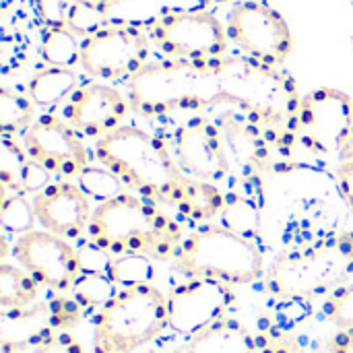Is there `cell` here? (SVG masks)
<instances>
[{
	"label": "cell",
	"instance_id": "1",
	"mask_svg": "<svg viewBox=\"0 0 353 353\" xmlns=\"http://www.w3.org/2000/svg\"><path fill=\"white\" fill-rule=\"evenodd\" d=\"M126 97L132 112L145 120L182 112L238 110L265 130L273 149L290 153L298 145L296 122L302 97L296 79L250 56L149 62L128 81Z\"/></svg>",
	"mask_w": 353,
	"mask_h": 353
},
{
	"label": "cell",
	"instance_id": "2",
	"mask_svg": "<svg viewBox=\"0 0 353 353\" xmlns=\"http://www.w3.org/2000/svg\"><path fill=\"white\" fill-rule=\"evenodd\" d=\"M95 159L110 170L128 192L139 194L188 221L203 223L225 211V194L213 182L190 178L176 161L170 145L137 126L124 124L95 141Z\"/></svg>",
	"mask_w": 353,
	"mask_h": 353
},
{
	"label": "cell",
	"instance_id": "3",
	"mask_svg": "<svg viewBox=\"0 0 353 353\" xmlns=\"http://www.w3.org/2000/svg\"><path fill=\"white\" fill-rule=\"evenodd\" d=\"M87 238L91 248L108 259L141 254L157 263H174L186 240L178 219L128 190L93 209Z\"/></svg>",
	"mask_w": 353,
	"mask_h": 353
},
{
	"label": "cell",
	"instance_id": "4",
	"mask_svg": "<svg viewBox=\"0 0 353 353\" xmlns=\"http://www.w3.org/2000/svg\"><path fill=\"white\" fill-rule=\"evenodd\" d=\"M174 269L188 279H217L248 285L263 277L265 261L259 246L228 225H201L186 236Z\"/></svg>",
	"mask_w": 353,
	"mask_h": 353
},
{
	"label": "cell",
	"instance_id": "5",
	"mask_svg": "<svg viewBox=\"0 0 353 353\" xmlns=\"http://www.w3.org/2000/svg\"><path fill=\"white\" fill-rule=\"evenodd\" d=\"M353 275V234L335 236L279 256L265 275L267 290L290 302L335 292Z\"/></svg>",
	"mask_w": 353,
	"mask_h": 353
},
{
	"label": "cell",
	"instance_id": "6",
	"mask_svg": "<svg viewBox=\"0 0 353 353\" xmlns=\"http://www.w3.org/2000/svg\"><path fill=\"white\" fill-rule=\"evenodd\" d=\"M168 329V300L155 285L122 288L93 316V353H137Z\"/></svg>",
	"mask_w": 353,
	"mask_h": 353
},
{
	"label": "cell",
	"instance_id": "7",
	"mask_svg": "<svg viewBox=\"0 0 353 353\" xmlns=\"http://www.w3.org/2000/svg\"><path fill=\"white\" fill-rule=\"evenodd\" d=\"M151 43L168 60H213L228 56L230 35L225 25L203 8H163L147 21Z\"/></svg>",
	"mask_w": 353,
	"mask_h": 353
},
{
	"label": "cell",
	"instance_id": "8",
	"mask_svg": "<svg viewBox=\"0 0 353 353\" xmlns=\"http://www.w3.org/2000/svg\"><path fill=\"white\" fill-rule=\"evenodd\" d=\"M296 141L314 155L337 157L341 161L353 147L352 95L331 87L304 95L298 110Z\"/></svg>",
	"mask_w": 353,
	"mask_h": 353
},
{
	"label": "cell",
	"instance_id": "9",
	"mask_svg": "<svg viewBox=\"0 0 353 353\" xmlns=\"http://www.w3.org/2000/svg\"><path fill=\"white\" fill-rule=\"evenodd\" d=\"M151 46L147 31L137 23L110 21L83 39L81 68L97 81H130L149 64Z\"/></svg>",
	"mask_w": 353,
	"mask_h": 353
},
{
	"label": "cell",
	"instance_id": "10",
	"mask_svg": "<svg viewBox=\"0 0 353 353\" xmlns=\"http://www.w3.org/2000/svg\"><path fill=\"white\" fill-rule=\"evenodd\" d=\"M230 41L244 56L263 64L283 68L292 50L294 35L288 19L265 0H242L232 6L225 23Z\"/></svg>",
	"mask_w": 353,
	"mask_h": 353
},
{
	"label": "cell",
	"instance_id": "11",
	"mask_svg": "<svg viewBox=\"0 0 353 353\" xmlns=\"http://www.w3.org/2000/svg\"><path fill=\"white\" fill-rule=\"evenodd\" d=\"M12 256L41 288L58 294L70 292L85 269L81 252L46 230H31L14 238Z\"/></svg>",
	"mask_w": 353,
	"mask_h": 353
},
{
	"label": "cell",
	"instance_id": "12",
	"mask_svg": "<svg viewBox=\"0 0 353 353\" xmlns=\"http://www.w3.org/2000/svg\"><path fill=\"white\" fill-rule=\"evenodd\" d=\"M168 329L184 339L225 321L236 294L232 285L217 279H188L168 296Z\"/></svg>",
	"mask_w": 353,
	"mask_h": 353
},
{
	"label": "cell",
	"instance_id": "13",
	"mask_svg": "<svg viewBox=\"0 0 353 353\" xmlns=\"http://www.w3.org/2000/svg\"><path fill=\"white\" fill-rule=\"evenodd\" d=\"M23 147L31 161L52 176L79 178L89 165V151L83 137L54 112H43L23 134Z\"/></svg>",
	"mask_w": 353,
	"mask_h": 353
},
{
	"label": "cell",
	"instance_id": "14",
	"mask_svg": "<svg viewBox=\"0 0 353 353\" xmlns=\"http://www.w3.org/2000/svg\"><path fill=\"white\" fill-rule=\"evenodd\" d=\"M168 145L190 178L215 184L232 176L219 126L209 114H196L178 124Z\"/></svg>",
	"mask_w": 353,
	"mask_h": 353
},
{
	"label": "cell",
	"instance_id": "15",
	"mask_svg": "<svg viewBox=\"0 0 353 353\" xmlns=\"http://www.w3.org/2000/svg\"><path fill=\"white\" fill-rule=\"evenodd\" d=\"M130 101L116 87L83 83L62 105V118L87 139H103L124 126Z\"/></svg>",
	"mask_w": 353,
	"mask_h": 353
},
{
	"label": "cell",
	"instance_id": "16",
	"mask_svg": "<svg viewBox=\"0 0 353 353\" xmlns=\"http://www.w3.org/2000/svg\"><path fill=\"white\" fill-rule=\"evenodd\" d=\"M219 126L225 157L234 178L248 182L271 163V141L265 130L238 110H221L213 116Z\"/></svg>",
	"mask_w": 353,
	"mask_h": 353
},
{
	"label": "cell",
	"instance_id": "17",
	"mask_svg": "<svg viewBox=\"0 0 353 353\" xmlns=\"http://www.w3.org/2000/svg\"><path fill=\"white\" fill-rule=\"evenodd\" d=\"M33 209L41 230L64 240L81 238L91 223V199L70 182H52L46 190L33 196Z\"/></svg>",
	"mask_w": 353,
	"mask_h": 353
},
{
	"label": "cell",
	"instance_id": "18",
	"mask_svg": "<svg viewBox=\"0 0 353 353\" xmlns=\"http://www.w3.org/2000/svg\"><path fill=\"white\" fill-rule=\"evenodd\" d=\"M256 341L248 329L234 321L225 319L217 325L201 331L199 335L186 339V343L176 353H256Z\"/></svg>",
	"mask_w": 353,
	"mask_h": 353
},
{
	"label": "cell",
	"instance_id": "19",
	"mask_svg": "<svg viewBox=\"0 0 353 353\" xmlns=\"http://www.w3.org/2000/svg\"><path fill=\"white\" fill-rule=\"evenodd\" d=\"M81 87V79L74 68L62 66H41L27 81V95L35 108L43 112H54L58 105H64L72 93Z\"/></svg>",
	"mask_w": 353,
	"mask_h": 353
},
{
	"label": "cell",
	"instance_id": "20",
	"mask_svg": "<svg viewBox=\"0 0 353 353\" xmlns=\"http://www.w3.org/2000/svg\"><path fill=\"white\" fill-rule=\"evenodd\" d=\"M39 283L19 265L0 267V306L2 312H17L35 306Z\"/></svg>",
	"mask_w": 353,
	"mask_h": 353
},
{
	"label": "cell",
	"instance_id": "21",
	"mask_svg": "<svg viewBox=\"0 0 353 353\" xmlns=\"http://www.w3.org/2000/svg\"><path fill=\"white\" fill-rule=\"evenodd\" d=\"M39 54L46 66L77 68L81 66L83 39L68 27H43Z\"/></svg>",
	"mask_w": 353,
	"mask_h": 353
},
{
	"label": "cell",
	"instance_id": "22",
	"mask_svg": "<svg viewBox=\"0 0 353 353\" xmlns=\"http://www.w3.org/2000/svg\"><path fill=\"white\" fill-rule=\"evenodd\" d=\"M35 116V103L31 97L14 87H0V132L2 137H19L25 134Z\"/></svg>",
	"mask_w": 353,
	"mask_h": 353
},
{
	"label": "cell",
	"instance_id": "23",
	"mask_svg": "<svg viewBox=\"0 0 353 353\" xmlns=\"http://www.w3.org/2000/svg\"><path fill=\"white\" fill-rule=\"evenodd\" d=\"M103 273L118 285V288H139V285H153L157 271L155 261L141 254L128 256H112L105 261Z\"/></svg>",
	"mask_w": 353,
	"mask_h": 353
},
{
	"label": "cell",
	"instance_id": "24",
	"mask_svg": "<svg viewBox=\"0 0 353 353\" xmlns=\"http://www.w3.org/2000/svg\"><path fill=\"white\" fill-rule=\"evenodd\" d=\"M118 285L99 271H83L79 279L74 281L70 294L72 300L83 308V310H99L103 308L116 294Z\"/></svg>",
	"mask_w": 353,
	"mask_h": 353
},
{
	"label": "cell",
	"instance_id": "25",
	"mask_svg": "<svg viewBox=\"0 0 353 353\" xmlns=\"http://www.w3.org/2000/svg\"><path fill=\"white\" fill-rule=\"evenodd\" d=\"M31 159L23 145L17 143L12 137H2V149H0V182H2V194L19 192L23 194V182Z\"/></svg>",
	"mask_w": 353,
	"mask_h": 353
},
{
	"label": "cell",
	"instance_id": "26",
	"mask_svg": "<svg viewBox=\"0 0 353 353\" xmlns=\"http://www.w3.org/2000/svg\"><path fill=\"white\" fill-rule=\"evenodd\" d=\"M112 4L103 0H74L68 12L66 27L81 39L91 37L105 25H110Z\"/></svg>",
	"mask_w": 353,
	"mask_h": 353
},
{
	"label": "cell",
	"instance_id": "27",
	"mask_svg": "<svg viewBox=\"0 0 353 353\" xmlns=\"http://www.w3.org/2000/svg\"><path fill=\"white\" fill-rule=\"evenodd\" d=\"M325 316L339 329L341 352H350L353 347V283L337 288L325 302Z\"/></svg>",
	"mask_w": 353,
	"mask_h": 353
},
{
	"label": "cell",
	"instance_id": "28",
	"mask_svg": "<svg viewBox=\"0 0 353 353\" xmlns=\"http://www.w3.org/2000/svg\"><path fill=\"white\" fill-rule=\"evenodd\" d=\"M37 217H35V209L33 203H29L25 199V194L19 192H10V194H2V207H0V225L4 230V234H10L14 238L35 230Z\"/></svg>",
	"mask_w": 353,
	"mask_h": 353
},
{
	"label": "cell",
	"instance_id": "29",
	"mask_svg": "<svg viewBox=\"0 0 353 353\" xmlns=\"http://www.w3.org/2000/svg\"><path fill=\"white\" fill-rule=\"evenodd\" d=\"M79 188L89 196V199H95L97 205L99 203H105L118 194H122L126 188L124 184L110 172L105 170L103 165H89L79 178Z\"/></svg>",
	"mask_w": 353,
	"mask_h": 353
},
{
	"label": "cell",
	"instance_id": "30",
	"mask_svg": "<svg viewBox=\"0 0 353 353\" xmlns=\"http://www.w3.org/2000/svg\"><path fill=\"white\" fill-rule=\"evenodd\" d=\"M31 353H87L83 343L68 331H56L31 345Z\"/></svg>",
	"mask_w": 353,
	"mask_h": 353
},
{
	"label": "cell",
	"instance_id": "31",
	"mask_svg": "<svg viewBox=\"0 0 353 353\" xmlns=\"http://www.w3.org/2000/svg\"><path fill=\"white\" fill-rule=\"evenodd\" d=\"M72 2L74 0H33V6L43 27H66Z\"/></svg>",
	"mask_w": 353,
	"mask_h": 353
},
{
	"label": "cell",
	"instance_id": "32",
	"mask_svg": "<svg viewBox=\"0 0 353 353\" xmlns=\"http://www.w3.org/2000/svg\"><path fill=\"white\" fill-rule=\"evenodd\" d=\"M50 172L46 168H41L39 163L31 161L29 168H27V174H25V182H23V194H39L41 190H46L52 180H50Z\"/></svg>",
	"mask_w": 353,
	"mask_h": 353
},
{
	"label": "cell",
	"instance_id": "33",
	"mask_svg": "<svg viewBox=\"0 0 353 353\" xmlns=\"http://www.w3.org/2000/svg\"><path fill=\"white\" fill-rule=\"evenodd\" d=\"M335 176H337V184H339V188H341V194H343L347 207L352 209L353 213V151H350V153L337 163Z\"/></svg>",
	"mask_w": 353,
	"mask_h": 353
},
{
	"label": "cell",
	"instance_id": "34",
	"mask_svg": "<svg viewBox=\"0 0 353 353\" xmlns=\"http://www.w3.org/2000/svg\"><path fill=\"white\" fill-rule=\"evenodd\" d=\"M23 352H25L23 347L12 345V343H8V341H2V353H23Z\"/></svg>",
	"mask_w": 353,
	"mask_h": 353
},
{
	"label": "cell",
	"instance_id": "35",
	"mask_svg": "<svg viewBox=\"0 0 353 353\" xmlns=\"http://www.w3.org/2000/svg\"><path fill=\"white\" fill-rule=\"evenodd\" d=\"M103 2H108V4H112V10L118 6V4H122V2H126V0H103Z\"/></svg>",
	"mask_w": 353,
	"mask_h": 353
},
{
	"label": "cell",
	"instance_id": "36",
	"mask_svg": "<svg viewBox=\"0 0 353 353\" xmlns=\"http://www.w3.org/2000/svg\"><path fill=\"white\" fill-rule=\"evenodd\" d=\"M145 353H155V352H145Z\"/></svg>",
	"mask_w": 353,
	"mask_h": 353
},
{
	"label": "cell",
	"instance_id": "37",
	"mask_svg": "<svg viewBox=\"0 0 353 353\" xmlns=\"http://www.w3.org/2000/svg\"><path fill=\"white\" fill-rule=\"evenodd\" d=\"M350 151H353V147H352V149H350Z\"/></svg>",
	"mask_w": 353,
	"mask_h": 353
}]
</instances>
